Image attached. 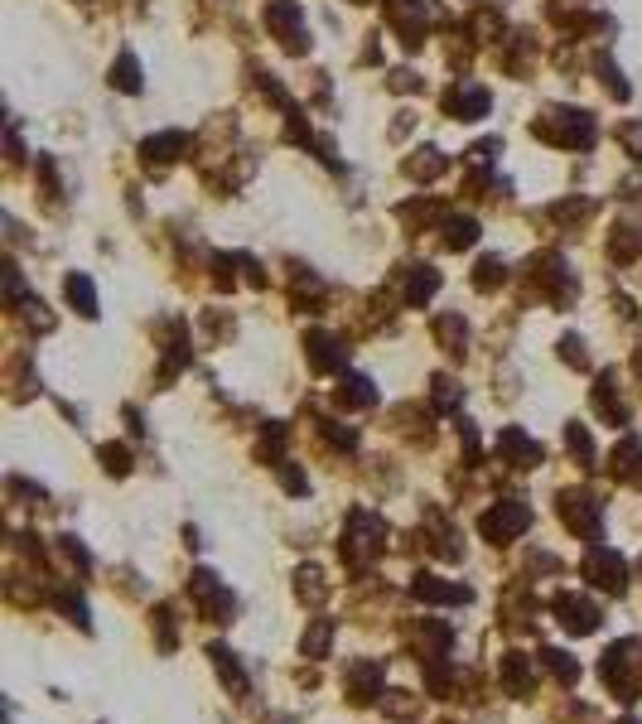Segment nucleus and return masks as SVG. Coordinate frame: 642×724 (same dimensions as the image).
<instances>
[{
    "mask_svg": "<svg viewBox=\"0 0 642 724\" xmlns=\"http://www.w3.org/2000/svg\"><path fill=\"white\" fill-rule=\"evenodd\" d=\"M531 131L541 140H551V145H560V150H589L594 145V116L575 112V107H556L541 121H531Z\"/></svg>",
    "mask_w": 642,
    "mask_h": 724,
    "instance_id": "nucleus-1",
    "label": "nucleus"
},
{
    "mask_svg": "<svg viewBox=\"0 0 642 724\" xmlns=\"http://www.w3.org/2000/svg\"><path fill=\"white\" fill-rule=\"evenodd\" d=\"M266 25L290 54H305V15H300L295 0H271L266 5Z\"/></svg>",
    "mask_w": 642,
    "mask_h": 724,
    "instance_id": "nucleus-2",
    "label": "nucleus"
},
{
    "mask_svg": "<svg viewBox=\"0 0 642 724\" xmlns=\"http://www.w3.org/2000/svg\"><path fill=\"white\" fill-rule=\"evenodd\" d=\"M382 536H387V527H382L372 512H353V517H348V531H343V556H353V560L372 556V551L382 546Z\"/></svg>",
    "mask_w": 642,
    "mask_h": 724,
    "instance_id": "nucleus-3",
    "label": "nucleus"
},
{
    "mask_svg": "<svg viewBox=\"0 0 642 724\" xmlns=\"http://www.w3.org/2000/svg\"><path fill=\"white\" fill-rule=\"evenodd\" d=\"M478 527H483L488 541H512V536H522V531L531 527V512L522 507V502H503V507H493Z\"/></svg>",
    "mask_w": 642,
    "mask_h": 724,
    "instance_id": "nucleus-4",
    "label": "nucleus"
},
{
    "mask_svg": "<svg viewBox=\"0 0 642 724\" xmlns=\"http://www.w3.org/2000/svg\"><path fill=\"white\" fill-rule=\"evenodd\" d=\"M498 454H503V464H512V469H536V464L546 459V449L536 445L527 430H517V425H507L503 435H498Z\"/></svg>",
    "mask_w": 642,
    "mask_h": 724,
    "instance_id": "nucleus-5",
    "label": "nucleus"
},
{
    "mask_svg": "<svg viewBox=\"0 0 642 724\" xmlns=\"http://www.w3.org/2000/svg\"><path fill=\"white\" fill-rule=\"evenodd\" d=\"M488 107H493V97H488V87H478V83L449 87V97H445V112L459 116V121H478V116H488Z\"/></svg>",
    "mask_w": 642,
    "mask_h": 724,
    "instance_id": "nucleus-6",
    "label": "nucleus"
},
{
    "mask_svg": "<svg viewBox=\"0 0 642 724\" xmlns=\"http://www.w3.org/2000/svg\"><path fill=\"white\" fill-rule=\"evenodd\" d=\"M305 358L314 372H338V367L348 362V348H343L334 334H319V329H314V334L305 338Z\"/></svg>",
    "mask_w": 642,
    "mask_h": 724,
    "instance_id": "nucleus-7",
    "label": "nucleus"
},
{
    "mask_svg": "<svg viewBox=\"0 0 642 724\" xmlns=\"http://www.w3.org/2000/svg\"><path fill=\"white\" fill-rule=\"evenodd\" d=\"M184 150H189V136H184V131H160V136H150L145 145H140V155H145V165L150 169L174 165Z\"/></svg>",
    "mask_w": 642,
    "mask_h": 724,
    "instance_id": "nucleus-8",
    "label": "nucleus"
},
{
    "mask_svg": "<svg viewBox=\"0 0 642 724\" xmlns=\"http://www.w3.org/2000/svg\"><path fill=\"white\" fill-rule=\"evenodd\" d=\"M585 575L599 589H623V560H618L609 546H594L585 556Z\"/></svg>",
    "mask_w": 642,
    "mask_h": 724,
    "instance_id": "nucleus-9",
    "label": "nucleus"
},
{
    "mask_svg": "<svg viewBox=\"0 0 642 724\" xmlns=\"http://www.w3.org/2000/svg\"><path fill=\"white\" fill-rule=\"evenodd\" d=\"M556 613H560V623H565L570 633H594V628H599V609H594L589 599H575V594H560Z\"/></svg>",
    "mask_w": 642,
    "mask_h": 724,
    "instance_id": "nucleus-10",
    "label": "nucleus"
},
{
    "mask_svg": "<svg viewBox=\"0 0 642 724\" xmlns=\"http://www.w3.org/2000/svg\"><path fill=\"white\" fill-rule=\"evenodd\" d=\"M614 382H618V372H604V377H599V387H594V411L609 420V425H628V406H623V396L614 391Z\"/></svg>",
    "mask_w": 642,
    "mask_h": 724,
    "instance_id": "nucleus-11",
    "label": "nucleus"
},
{
    "mask_svg": "<svg viewBox=\"0 0 642 724\" xmlns=\"http://www.w3.org/2000/svg\"><path fill=\"white\" fill-rule=\"evenodd\" d=\"M372 401H377V391H372V382H367V377H358V372H353V377H343V382H338V406H343V411H363V406H372Z\"/></svg>",
    "mask_w": 642,
    "mask_h": 724,
    "instance_id": "nucleus-12",
    "label": "nucleus"
},
{
    "mask_svg": "<svg viewBox=\"0 0 642 724\" xmlns=\"http://www.w3.org/2000/svg\"><path fill=\"white\" fill-rule=\"evenodd\" d=\"M440 290V271L435 266H411V285H406V305L420 309L430 295Z\"/></svg>",
    "mask_w": 642,
    "mask_h": 724,
    "instance_id": "nucleus-13",
    "label": "nucleus"
},
{
    "mask_svg": "<svg viewBox=\"0 0 642 724\" xmlns=\"http://www.w3.org/2000/svg\"><path fill=\"white\" fill-rule=\"evenodd\" d=\"M416 594L420 599H430V604H469V589L464 585H440L435 575H420Z\"/></svg>",
    "mask_w": 642,
    "mask_h": 724,
    "instance_id": "nucleus-14",
    "label": "nucleus"
},
{
    "mask_svg": "<svg viewBox=\"0 0 642 724\" xmlns=\"http://www.w3.org/2000/svg\"><path fill=\"white\" fill-rule=\"evenodd\" d=\"M440 232H445V247L449 251H464L478 242V223L474 218H464V213H454V218H445L440 223Z\"/></svg>",
    "mask_w": 642,
    "mask_h": 724,
    "instance_id": "nucleus-15",
    "label": "nucleus"
},
{
    "mask_svg": "<svg viewBox=\"0 0 642 724\" xmlns=\"http://www.w3.org/2000/svg\"><path fill=\"white\" fill-rule=\"evenodd\" d=\"M435 338L445 343V353H454V358H459V353H464V343H469V329H464V319H459V314H440V319H435Z\"/></svg>",
    "mask_w": 642,
    "mask_h": 724,
    "instance_id": "nucleus-16",
    "label": "nucleus"
},
{
    "mask_svg": "<svg viewBox=\"0 0 642 724\" xmlns=\"http://www.w3.org/2000/svg\"><path fill=\"white\" fill-rule=\"evenodd\" d=\"M68 305L78 309L83 319H97V290L87 276H68Z\"/></svg>",
    "mask_w": 642,
    "mask_h": 724,
    "instance_id": "nucleus-17",
    "label": "nucleus"
},
{
    "mask_svg": "<svg viewBox=\"0 0 642 724\" xmlns=\"http://www.w3.org/2000/svg\"><path fill=\"white\" fill-rule=\"evenodd\" d=\"M614 474L618 478H642V445L638 440H623L614 449Z\"/></svg>",
    "mask_w": 642,
    "mask_h": 724,
    "instance_id": "nucleus-18",
    "label": "nucleus"
},
{
    "mask_svg": "<svg viewBox=\"0 0 642 724\" xmlns=\"http://www.w3.org/2000/svg\"><path fill=\"white\" fill-rule=\"evenodd\" d=\"M112 87H116V92H140V63H136V54H121L112 63Z\"/></svg>",
    "mask_w": 642,
    "mask_h": 724,
    "instance_id": "nucleus-19",
    "label": "nucleus"
},
{
    "mask_svg": "<svg viewBox=\"0 0 642 724\" xmlns=\"http://www.w3.org/2000/svg\"><path fill=\"white\" fill-rule=\"evenodd\" d=\"M406 174L411 179H440L445 174V155L440 150H420L416 160H406Z\"/></svg>",
    "mask_w": 642,
    "mask_h": 724,
    "instance_id": "nucleus-20",
    "label": "nucleus"
},
{
    "mask_svg": "<svg viewBox=\"0 0 642 724\" xmlns=\"http://www.w3.org/2000/svg\"><path fill=\"white\" fill-rule=\"evenodd\" d=\"M609 251H614L618 261H633L642 251V227H614V242H609Z\"/></svg>",
    "mask_w": 642,
    "mask_h": 724,
    "instance_id": "nucleus-21",
    "label": "nucleus"
},
{
    "mask_svg": "<svg viewBox=\"0 0 642 724\" xmlns=\"http://www.w3.org/2000/svg\"><path fill=\"white\" fill-rule=\"evenodd\" d=\"M498 280H507L503 256H483V261H478V271H474V285H478V290H493Z\"/></svg>",
    "mask_w": 642,
    "mask_h": 724,
    "instance_id": "nucleus-22",
    "label": "nucleus"
},
{
    "mask_svg": "<svg viewBox=\"0 0 642 724\" xmlns=\"http://www.w3.org/2000/svg\"><path fill=\"white\" fill-rule=\"evenodd\" d=\"M541 667H551L560 681H575V676H580V667H575L565 652H541Z\"/></svg>",
    "mask_w": 642,
    "mask_h": 724,
    "instance_id": "nucleus-23",
    "label": "nucleus"
},
{
    "mask_svg": "<svg viewBox=\"0 0 642 724\" xmlns=\"http://www.w3.org/2000/svg\"><path fill=\"white\" fill-rule=\"evenodd\" d=\"M599 73H604V87H609L614 97H628V83H623V73L614 68V58L609 54H599Z\"/></svg>",
    "mask_w": 642,
    "mask_h": 724,
    "instance_id": "nucleus-24",
    "label": "nucleus"
},
{
    "mask_svg": "<svg viewBox=\"0 0 642 724\" xmlns=\"http://www.w3.org/2000/svg\"><path fill=\"white\" fill-rule=\"evenodd\" d=\"M102 464H107V474H131V454L121 445H102Z\"/></svg>",
    "mask_w": 642,
    "mask_h": 724,
    "instance_id": "nucleus-25",
    "label": "nucleus"
},
{
    "mask_svg": "<svg viewBox=\"0 0 642 724\" xmlns=\"http://www.w3.org/2000/svg\"><path fill=\"white\" fill-rule=\"evenodd\" d=\"M329 633H334V628H329V618H324L314 633H305V652H309V657H324V652H329Z\"/></svg>",
    "mask_w": 642,
    "mask_h": 724,
    "instance_id": "nucleus-26",
    "label": "nucleus"
},
{
    "mask_svg": "<svg viewBox=\"0 0 642 724\" xmlns=\"http://www.w3.org/2000/svg\"><path fill=\"white\" fill-rule=\"evenodd\" d=\"M618 140L628 145V155L642 160V121H628V126H618Z\"/></svg>",
    "mask_w": 642,
    "mask_h": 724,
    "instance_id": "nucleus-27",
    "label": "nucleus"
},
{
    "mask_svg": "<svg viewBox=\"0 0 642 724\" xmlns=\"http://www.w3.org/2000/svg\"><path fill=\"white\" fill-rule=\"evenodd\" d=\"M570 454H575V459H594V445H589V435L585 430H580V425H570Z\"/></svg>",
    "mask_w": 642,
    "mask_h": 724,
    "instance_id": "nucleus-28",
    "label": "nucleus"
},
{
    "mask_svg": "<svg viewBox=\"0 0 642 724\" xmlns=\"http://www.w3.org/2000/svg\"><path fill=\"white\" fill-rule=\"evenodd\" d=\"M280 469V483H285V488H290V493H305L309 483H305V474H300V469H290V464H276Z\"/></svg>",
    "mask_w": 642,
    "mask_h": 724,
    "instance_id": "nucleus-29",
    "label": "nucleus"
},
{
    "mask_svg": "<svg viewBox=\"0 0 642 724\" xmlns=\"http://www.w3.org/2000/svg\"><path fill=\"white\" fill-rule=\"evenodd\" d=\"M560 358L580 362V367H585V343H580V338H560Z\"/></svg>",
    "mask_w": 642,
    "mask_h": 724,
    "instance_id": "nucleus-30",
    "label": "nucleus"
},
{
    "mask_svg": "<svg viewBox=\"0 0 642 724\" xmlns=\"http://www.w3.org/2000/svg\"><path fill=\"white\" fill-rule=\"evenodd\" d=\"M435 401H440V406H454V401H459V387H454L449 377H435Z\"/></svg>",
    "mask_w": 642,
    "mask_h": 724,
    "instance_id": "nucleus-31",
    "label": "nucleus"
},
{
    "mask_svg": "<svg viewBox=\"0 0 642 724\" xmlns=\"http://www.w3.org/2000/svg\"><path fill=\"white\" fill-rule=\"evenodd\" d=\"M391 87H396V92H416L420 78H416V73H406V68H401V73H391Z\"/></svg>",
    "mask_w": 642,
    "mask_h": 724,
    "instance_id": "nucleus-32",
    "label": "nucleus"
}]
</instances>
